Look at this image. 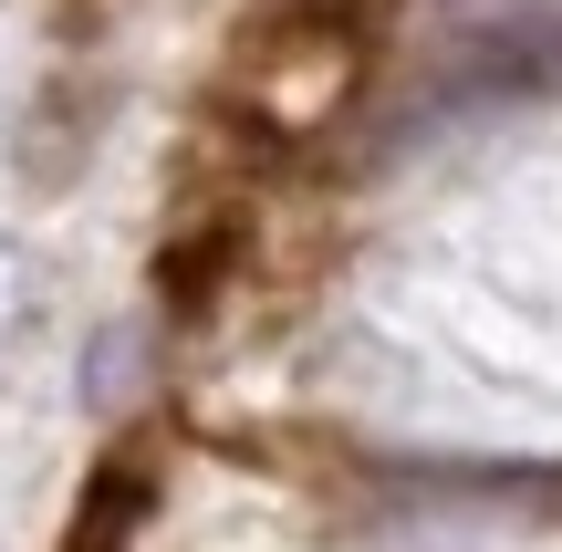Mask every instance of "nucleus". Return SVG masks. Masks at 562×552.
<instances>
[{"label": "nucleus", "instance_id": "obj_1", "mask_svg": "<svg viewBox=\"0 0 562 552\" xmlns=\"http://www.w3.org/2000/svg\"><path fill=\"white\" fill-rule=\"evenodd\" d=\"M136 500H146V480H136V470H115L94 500H83V532H74V552H125V532H136Z\"/></svg>", "mask_w": 562, "mask_h": 552}]
</instances>
